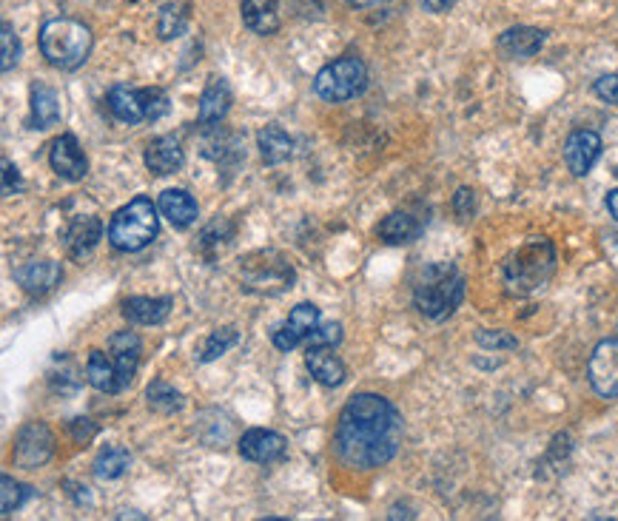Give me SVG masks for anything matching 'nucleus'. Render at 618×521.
I'll list each match as a JSON object with an SVG mask.
<instances>
[{
	"mask_svg": "<svg viewBox=\"0 0 618 521\" xmlns=\"http://www.w3.org/2000/svg\"><path fill=\"white\" fill-rule=\"evenodd\" d=\"M593 92L599 100L610 103V106H618V75H604L596 80Z\"/></svg>",
	"mask_w": 618,
	"mask_h": 521,
	"instance_id": "obj_38",
	"label": "nucleus"
},
{
	"mask_svg": "<svg viewBox=\"0 0 618 521\" xmlns=\"http://www.w3.org/2000/svg\"><path fill=\"white\" fill-rule=\"evenodd\" d=\"M171 297H132L123 302V317L134 325H160L171 314Z\"/></svg>",
	"mask_w": 618,
	"mask_h": 521,
	"instance_id": "obj_22",
	"label": "nucleus"
},
{
	"mask_svg": "<svg viewBox=\"0 0 618 521\" xmlns=\"http://www.w3.org/2000/svg\"><path fill=\"white\" fill-rule=\"evenodd\" d=\"M305 365H308L311 376L317 379L319 385H325V388H339L345 382V376H348L342 359L328 345H308Z\"/></svg>",
	"mask_w": 618,
	"mask_h": 521,
	"instance_id": "obj_16",
	"label": "nucleus"
},
{
	"mask_svg": "<svg viewBox=\"0 0 618 521\" xmlns=\"http://www.w3.org/2000/svg\"><path fill=\"white\" fill-rule=\"evenodd\" d=\"M240 342V334L234 325H225V328H217L214 334L208 336L200 348V362H214L217 356H223L228 348H234Z\"/></svg>",
	"mask_w": 618,
	"mask_h": 521,
	"instance_id": "obj_32",
	"label": "nucleus"
},
{
	"mask_svg": "<svg viewBox=\"0 0 618 521\" xmlns=\"http://www.w3.org/2000/svg\"><path fill=\"white\" fill-rule=\"evenodd\" d=\"M237 447H240L243 459L257 462V465H274V462H282V459L288 456V442H285V436L263 428L245 430L243 439H240V445Z\"/></svg>",
	"mask_w": 618,
	"mask_h": 521,
	"instance_id": "obj_11",
	"label": "nucleus"
},
{
	"mask_svg": "<svg viewBox=\"0 0 618 521\" xmlns=\"http://www.w3.org/2000/svg\"><path fill=\"white\" fill-rule=\"evenodd\" d=\"M476 342H479L482 348H490V351H510V348L519 345V342L510 334H505V331H479Z\"/></svg>",
	"mask_w": 618,
	"mask_h": 521,
	"instance_id": "obj_37",
	"label": "nucleus"
},
{
	"mask_svg": "<svg viewBox=\"0 0 618 521\" xmlns=\"http://www.w3.org/2000/svg\"><path fill=\"white\" fill-rule=\"evenodd\" d=\"M18 55H20V43H18V35H15V26L9 23V20H3V26H0V69L9 75L12 69H15V63H18Z\"/></svg>",
	"mask_w": 618,
	"mask_h": 521,
	"instance_id": "obj_34",
	"label": "nucleus"
},
{
	"mask_svg": "<svg viewBox=\"0 0 618 521\" xmlns=\"http://www.w3.org/2000/svg\"><path fill=\"white\" fill-rule=\"evenodd\" d=\"M160 214L169 220L174 228H188L197 220V200L183 191V188H169L160 194Z\"/></svg>",
	"mask_w": 618,
	"mask_h": 521,
	"instance_id": "obj_23",
	"label": "nucleus"
},
{
	"mask_svg": "<svg viewBox=\"0 0 618 521\" xmlns=\"http://www.w3.org/2000/svg\"><path fill=\"white\" fill-rule=\"evenodd\" d=\"M146 399H149V408L163 413V416H171V413L183 410V393L177 391V388H171L169 382H163V379L151 382Z\"/></svg>",
	"mask_w": 618,
	"mask_h": 521,
	"instance_id": "obj_31",
	"label": "nucleus"
},
{
	"mask_svg": "<svg viewBox=\"0 0 618 521\" xmlns=\"http://www.w3.org/2000/svg\"><path fill=\"white\" fill-rule=\"evenodd\" d=\"M49 163H52V171L57 177L66 180V183H80L89 174V160L80 149L75 134H60L57 137L52 143V151H49Z\"/></svg>",
	"mask_w": 618,
	"mask_h": 521,
	"instance_id": "obj_10",
	"label": "nucleus"
},
{
	"mask_svg": "<svg viewBox=\"0 0 618 521\" xmlns=\"http://www.w3.org/2000/svg\"><path fill=\"white\" fill-rule=\"evenodd\" d=\"M339 342H342V325H339V322L317 325L314 334L308 336V345H328V348H334Z\"/></svg>",
	"mask_w": 618,
	"mask_h": 521,
	"instance_id": "obj_36",
	"label": "nucleus"
},
{
	"mask_svg": "<svg viewBox=\"0 0 618 521\" xmlns=\"http://www.w3.org/2000/svg\"><path fill=\"white\" fill-rule=\"evenodd\" d=\"M607 208H610V214H613V217L618 220V188H616V191H610V194H607Z\"/></svg>",
	"mask_w": 618,
	"mask_h": 521,
	"instance_id": "obj_43",
	"label": "nucleus"
},
{
	"mask_svg": "<svg viewBox=\"0 0 618 521\" xmlns=\"http://www.w3.org/2000/svg\"><path fill=\"white\" fill-rule=\"evenodd\" d=\"M422 234V220H416L408 211H394L379 223V237L388 245H405Z\"/></svg>",
	"mask_w": 618,
	"mask_h": 521,
	"instance_id": "obj_27",
	"label": "nucleus"
},
{
	"mask_svg": "<svg viewBox=\"0 0 618 521\" xmlns=\"http://www.w3.org/2000/svg\"><path fill=\"white\" fill-rule=\"evenodd\" d=\"M55 453V436L43 422H29L26 428L18 430L15 436V465L26 470H38L43 467Z\"/></svg>",
	"mask_w": 618,
	"mask_h": 521,
	"instance_id": "obj_8",
	"label": "nucleus"
},
{
	"mask_svg": "<svg viewBox=\"0 0 618 521\" xmlns=\"http://www.w3.org/2000/svg\"><path fill=\"white\" fill-rule=\"evenodd\" d=\"M231 109V89L223 77H211L208 86L200 94V109H197V120L200 126H217L220 120H225V114Z\"/></svg>",
	"mask_w": 618,
	"mask_h": 521,
	"instance_id": "obj_18",
	"label": "nucleus"
},
{
	"mask_svg": "<svg viewBox=\"0 0 618 521\" xmlns=\"http://www.w3.org/2000/svg\"><path fill=\"white\" fill-rule=\"evenodd\" d=\"M556 271V248L547 237H533L516 254H510L505 262V285L507 294L527 297L533 291L544 288Z\"/></svg>",
	"mask_w": 618,
	"mask_h": 521,
	"instance_id": "obj_3",
	"label": "nucleus"
},
{
	"mask_svg": "<svg viewBox=\"0 0 618 521\" xmlns=\"http://www.w3.org/2000/svg\"><path fill=\"white\" fill-rule=\"evenodd\" d=\"M92 29L75 18H52L40 29V52L49 66L60 72H75L92 52Z\"/></svg>",
	"mask_w": 618,
	"mask_h": 521,
	"instance_id": "obj_4",
	"label": "nucleus"
},
{
	"mask_svg": "<svg viewBox=\"0 0 618 521\" xmlns=\"http://www.w3.org/2000/svg\"><path fill=\"white\" fill-rule=\"evenodd\" d=\"M368 89V66L359 57L348 55L328 63L314 80V92L325 103H345Z\"/></svg>",
	"mask_w": 618,
	"mask_h": 521,
	"instance_id": "obj_6",
	"label": "nucleus"
},
{
	"mask_svg": "<svg viewBox=\"0 0 618 521\" xmlns=\"http://www.w3.org/2000/svg\"><path fill=\"white\" fill-rule=\"evenodd\" d=\"M587 376L593 391L604 399H616L618 396V336L604 339L596 345V351L590 356Z\"/></svg>",
	"mask_w": 618,
	"mask_h": 521,
	"instance_id": "obj_9",
	"label": "nucleus"
},
{
	"mask_svg": "<svg viewBox=\"0 0 618 521\" xmlns=\"http://www.w3.org/2000/svg\"><path fill=\"white\" fill-rule=\"evenodd\" d=\"M319 325V308L311 302H302L297 305L288 319L282 322L280 328L274 331V348L280 351H294L300 342H305L308 336L314 334V328Z\"/></svg>",
	"mask_w": 618,
	"mask_h": 521,
	"instance_id": "obj_12",
	"label": "nucleus"
},
{
	"mask_svg": "<svg viewBox=\"0 0 618 521\" xmlns=\"http://www.w3.org/2000/svg\"><path fill=\"white\" fill-rule=\"evenodd\" d=\"M106 103H109V112H112L114 120H120L126 126H137L140 120H146L140 92H134L129 86H114L109 97H106Z\"/></svg>",
	"mask_w": 618,
	"mask_h": 521,
	"instance_id": "obj_26",
	"label": "nucleus"
},
{
	"mask_svg": "<svg viewBox=\"0 0 618 521\" xmlns=\"http://www.w3.org/2000/svg\"><path fill=\"white\" fill-rule=\"evenodd\" d=\"M157 208L149 197H137L129 205H123L117 214L112 217L109 225V242H112L117 251H143L160 231V217H157Z\"/></svg>",
	"mask_w": 618,
	"mask_h": 521,
	"instance_id": "obj_5",
	"label": "nucleus"
},
{
	"mask_svg": "<svg viewBox=\"0 0 618 521\" xmlns=\"http://www.w3.org/2000/svg\"><path fill=\"white\" fill-rule=\"evenodd\" d=\"M599 157H601V137L596 131L579 129L567 137V143H564V160H567V168H570L576 177H584L590 168L596 166Z\"/></svg>",
	"mask_w": 618,
	"mask_h": 521,
	"instance_id": "obj_14",
	"label": "nucleus"
},
{
	"mask_svg": "<svg viewBox=\"0 0 618 521\" xmlns=\"http://www.w3.org/2000/svg\"><path fill=\"white\" fill-rule=\"evenodd\" d=\"M453 208H456L459 220H470L476 214V194L470 188H459L456 197H453Z\"/></svg>",
	"mask_w": 618,
	"mask_h": 521,
	"instance_id": "obj_39",
	"label": "nucleus"
},
{
	"mask_svg": "<svg viewBox=\"0 0 618 521\" xmlns=\"http://www.w3.org/2000/svg\"><path fill=\"white\" fill-rule=\"evenodd\" d=\"M419 3H422V9H425V12H431V15H442V12L453 9V3H456V0H419Z\"/></svg>",
	"mask_w": 618,
	"mask_h": 521,
	"instance_id": "obj_42",
	"label": "nucleus"
},
{
	"mask_svg": "<svg viewBox=\"0 0 618 521\" xmlns=\"http://www.w3.org/2000/svg\"><path fill=\"white\" fill-rule=\"evenodd\" d=\"M465 299V277L453 262H431L413 282V305L422 317L442 322Z\"/></svg>",
	"mask_w": 618,
	"mask_h": 521,
	"instance_id": "obj_2",
	"label": "nucleus"
},
{
	"mask_svg": "<svg viewBox=\"0 0 618 521\" xmlns=\"http://www.w3.org/2000/svg\"><path fill=\"white\" fill-rule=\"evenodd\" d=\"M86 379H89V385H92L94 391L100 393L126 391L123 382H120V373H117L114 359L103 354V351H92V354H89V362H86Z\"/></svg>",
	"mask_w": 618,
	"mask_h": 521,
	"instance_id": "obj_25",
	"label": "nucleus"
},
{
	"mask_svg": "<svg viewBox=\"0 0 618 521\" xmlns=\"http://www.w3.org/2000/svg\"><path fill=\"white\" fill-rule=\"evenodd\" d=\"M240 12L254 35H274L280 29V0H243Z\"/></svg>",
	"mask_w": 618,
	"mask_h": 521,
	"instance_id": "obj_21",
	"label": "nucleus"
},
{
	"mask_svg": "<svg viewBox=\"0 0 618 521\" xmlns=\"http://www.w3.org/2000/svg\"><path fill=\"white\" fill-rule=\"evenodd\" d=\"M0 487H3V490H0V496H3V502H0V516L9 519V516H12L15 510H20L23 502L32 496V487L15 482L12 476H3V479H0Z\"/></svg>",
	"mask_w": 618,
	"mask_h": 521,
	"instance_id": "obj_33",
	"label": "nucleus"
},
{
	"mask_svg": "<svg viewBox=\"0 0 618 521\" xmlns=\"http://www.w3.org/2000/svg\"><path fill=\"white\" fill-rule=\"evenodd\" d=\"M188 26V0H166L160 6V18H157V35L163 40L180 38Z\"/></svg>",
	"mask_w": 618,
	"mask_h": 521,
	"instance_id": "obj_29",
	"label": "nucleus"
},
{
	"mask_svg": "<svg viewBox=\"0 0 618 521\" xmlns=\"http://www.w3.org/2000/svg\"><path fill=\"white\" fill-rule=\"evenodd\" d=\"M69 433H72V439H75L77 445H86L97 433V425H94L92 419H72L69 422Z\"/></svg>",
	"mask_w": 618,
	"mask_h": 521,
	"instance_id": "obj_40",
	"label": "nucleus"
},
{
	"mask_svg": "<svg viewBox=\"0 0 618 521\" xmlns=\"http://www.w3.org/2000/svg\"><path fill=\"white\" fill-rule=\"evenodd\" d=\"M15 280H18V285L29 297H49L60 285V280H63V268L55 260H32L26 262V265H20L18 271H15Z\"/></svg>",
	"mask_w": 618,
	"mask_h": 521,
	"instance_id": "obj_13",
	"label": "nucleus"
},
{
	"mask_svg": "<svg viewBox=\"0 0 618 521\" xmlns=\"http://www.w3.org/2000/svg\"><path fill=\"white\" fill-rule=\"evenodd\" d=\"M103 240V223L97 217H75L63 231V245L72 260H86Z\"/></svg>",
	"mask_w": 618,
	"mask_h": 521,
	"instance_id": "obj_15",
	"label": "nucleus"
},
{
	"mask_svg": "<svg viewBox=\"0 0 618 521\" xmlns=\"http://www.w3.org/2000/svg\"><path fill=\"white\" fill-rule=\"evenodd\" d=\"M542 29H533V26H513L507 29L505 35L499 38V52L507 57V60H527L533 57L544 46Z\"/></svg>",
	"mask_w": 618,
	"mask_h": 521,
	"instance_id": "obj_19",
	"label": "nucleus"
},
{
	"mask_svg": "<svg viewBox=\"0 0 618 521\" xmlns=\"http://www.w3.org/2000/svg\"><path fill=\"white\" fill-rule=\"evenodd\" d=\"M257 146H260V154H263V160L268 166H280V163L294 157V140L277 123H268L265 129H260Z\"/></svg>",
	"mask_w": 618,
	"mask_h": 521,
	"instance_id": "obj_24",
	"label": "nucleus"
},
{
	"mask_svg": "<svg viewBox=\"0 0 618 521\" xmlns=\"http://www.w3.org/2000/svg\"><path fill=\"white\" fill-rule=\"evenodd\" d=\"M23 188V180H20V171L12 166V160H3V194L12 197Z\"/></svg>",
	"mask_w": 618,
	"mask_h": 521,
	"instance_id": "obj_41",
	"label": "nucleus"
},
{
	"mask_svg": "<svg viewBox=\"0 0 618 521\" xmlns=\"http://www.w3.org/2000/svg\"><path fill=\"white\" fill-rule=\"evenodd\" d=\"M140 100H143L146 120H160V117H166L171 109L169 94L163 92V89H157V86H151V89H140Z\"/></svg>",
	"mask_w": 618,
	"mask_h": 521,
	"instance_id": "obj_35",
	"label": "nucleus"
},
{
	"mask_svg": "<svg viewBox=\"0 0 618 521\" xmlns=\"http://www.w3.org/2000/svg\"><path fill=\"white\" fill-rule=\"evenodd\" d=\"M402 445V416L379 393H356L342 408L334 453L345 467L374 470L388 465Z\"/></svg>",
	"mask_w": 618,
	"mask_h": 521,
	"instance_id": "obj_1",
	"label": "nucleus"
},
{
	"mask_svg": "<svg viewBox=\"0 0 618 521\" xmlns=\"http://www.w3.org/2000/svg\"><path fill=\"white\" fill-rule=\"evenodd\" d=\"M143 160H146V168L154 171L157 177H166V174H174V171H180V168H183V163H186V154H183L180 140H177V137H171V134H166V137L151 140L149 149H146V154H143Z\"/></svg>",
	"mask_w": 618,
	"mask_h": 521,
	"instance_id": "obj_17",
	"label": "nucleus"
},
{
	"mask_svg": "<svg viewBox=\"0 0 618 521\" xmlns=\"http://www.w3.org/2000/svg\"><path fill=\"white\" fill-rule=\"evenodd\" d=\"M112 345V359L117 365V373H120V382L123 388H129L137 373V365H140V339L132 334V331H120L109 339Z\"/></svg>",
	"mask_w": 618,
	"mask_h": 521,
	"instance_id": "obj_20",
	"label": "nucleus"
},
{
	"mask_svg": "<svg viewBox=\"0 0 618 521\" xmlns=\"http://www.w3.org/2000/svg\"><path fill=\"white\" fill-rule=\"evenodd\" d=\"M132 465V453L126 447L112 445L100 450V456L94 459V476L97 479H120Z\"/></svg>",
	"mask_w": 618,
	"mask_h": 521,
	"instance_id": "obj_30",
	"label": "nucleus"
},
{
	"mask_svg": "<svg viewBox=\"0 0 618 521\" xmlns=\"http://www.w3.org/2000/svg\"><path fill=\"white\" fill-rule=\"evenodd\" d=\"M60 120V100L55 89H49L46 83L32 86V129H52Z\"/></svg>",
	"mask_w": 618,
	"mask_h": 521,
	"instance_id": "obj_28",
	"label": "nucleus"
},
{
	"mask_svg": "<svg viewBox=\"0 0 618 521\" xmlns=\"http://www.w3.org/2000/svg\"><path fill=\"white\" fill-rule=\"evenodd\" d=\"M356 9H368V6H379V3H388V0H348Z\"/></svg>",
	"mask_w": 618,
	"mask_h": 521,
	"instance_id": "obj_44",
	"label": "nucleus"
},
{
	"mask_svg": "<svg viewBox=\"0 0 618 521\" xmlns=\"http://www.w3.org/2000/svg\"><path fill=\"white\" fill-rule=\"evenodd\" d=\"M243 285L254 294H282L285 288H291L294 271L291 265L282 260L280 254L274 251H260L245 257L243 268H240Z\"/></svg>",
	"mask_w": 618,
	"mask_h": 521,
	"instance_id": "obj_7",
	"label": "nucleus"
}]
</instances>
